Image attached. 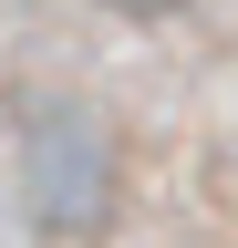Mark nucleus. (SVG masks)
<instances>
[{
    "label": "nucleus",
    "mask_w": 238,
    "mask_h": 248,
    "mask_svg": "<svg viewBox=\"0 0 238 248\" xmlns=\"http://www.w3.org/2000/svg\"><path fill=\"white\" fill-rule=\"evenodd\" d=\"M114 197V155H104V124L73 114V104H42L32 124H21V207H32V228L73 238L94 228Z\"/></svg>",
    "instance_id": "f257e3e1"
},
{
    "label": "nucleus",
    "mask_w": 238,
    "mask_h": 248,
    "mask_svg": "<svg viewBox=\"0 0 238 248\" xmlns=\"http://www.w3.org/2000/svg\"><path fill=\"white\" fill-rule=\"evenodd\" d=\"M104 11H125V21H166V11H187V0H104Z\"/></svg>",
    "instance_id": "f03ea898"
}]
</instances>
